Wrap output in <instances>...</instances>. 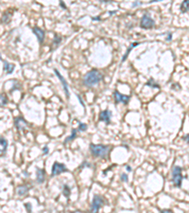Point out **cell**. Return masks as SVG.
<instances>
[{"label":"cell","mask_w":189,"mask_h":213,"mask_svg":"<svg viewBox=\"0 0 189 213\" xmlns=\"http://www.w3.org/2000/svg\"><path fill=\"white\" fill-rule=\"evenodd\" d=\"M102 79H103L102 74L100 73L99 71L93 69L85 74V76L83 78V84L85 86L92 87L94 85L98 84L99 82H101Z\"/></svg>","instance_id":"1"},{"label":"cell","mask_w":189,"mask_h":213,"mask_svg":"<svg viewBox=\"0 0 189 213\" xmlns=\"http://www.w3.org/2000/svg\"><path fill=\"white\" fill-rule=\"evenodd\" d=\"M90 151H91V153H92L93 156L104 158L106 157V155H108L109 151H110V147L105 146V145H102V144H99V145L90 144Z\"/></svg>","instance_id":"2"},{"label":"cell","mask_w":189,"mask_h":213,"mask_svg":"<svg viewBox=\"0 0 189 213\" xmlns=\"http://www.w3.org/2000/svg\"><path fill=\"white\" fill-rule=\"evenodd\" d=\"M182 169L179 166H175L172 169V181L175 187L180 188L182 185Z\"/></svg>","instance_id":"3"},{"label":"cell","mask_w":189,"mask_h":213,"mask_svg":"<svg viewBox=\"0 0 189 213\" xmlns=\"http://www.w3.org/2000/svg\"><path fill=\"white\" fill-rule=\"evenodd\" d=\"M155 25V22L149 14H144L143 17L141 19L140 22V27L143 29H151Z\"/></svg>","instance_id":"4"},{"label":"cell","mask_w":189,"mask_h":213,"mask_svg":"<svg viewBox=\"0 0 189 213\" xmlns=\"http://www.w3.org/2000/svg\"><path fill=\"white\" fill-rule=\"evenodd\" d=\"M103 204H104V200L102 199V197L98 196V195H96V196L93 198V201H92L91 211L97 212L100 209V208L103 206Z\"/></svg>","instance_id":"5"},{"label":"cell","mask_w":189,"mask_h":213,"mask_svg":"<svg viewBox=\"0 0 189 213\" xmlns=\"http://www.w3.org/2000/svg\"><path fill=\"white\" fill-rule=\"evenodd\" d=\"M68 170L66 169L65 165L59 163V162H54V164L52 166V171H51V176H56L61 174V173H64V171H67Z\"/></svg>","instance_id":"6"},{"label":"cell","mask_w":189,"mask_h":213,"mask_svg":"<svg viewBox=\"0 0 189 213\" xmlns=\"http://www.w3.org/2000/svg\"><path fill=\"white\" fill-rule=\"evenodd\" d=\"M54 72H55V74L57 75V77L59 78V80L61 81V84H63V90H64V92H65V95H66V98L67 99H69V97H70V94H69V90H68V85H67V82H66V81L65 80L63 79V77L61 75V73L59 72V71L57 70V69H54Z\"/></svg>","instance_id":"7"},{"label":"cell","mask_w":189,"mask_h":213,"mask_svg":"<svg viewBox=\"0 0 189 213\" xmlns=\"http://www.w3.org/2000/svg\"><path fill=\"white\" fill-rule=\"evenodd\" d=\"M114 100H116V103L122 102V103H125L126 104V103L129 102L130 99H131V97L130 96H125V95L120 94L119 92H117V91H114Z\"/></svg>","instance_id":"8"},{"label":"cell","mask_w":189,"mask_h":213,"mask_svg":"<svg viewBox=\"0 0 189 213\" xmlns=\"http://www.w3.org/2000/svg\"><path fill=\"white\" fill-rule=\"evenodd\" d=\"M111 117H112L111 111L104 110V111L100 112V114H99V120L100 121H104L106 124H110L111 123Z\"/></svg>","instance_id":"9"},{"label":"cell","mask_w":189,"mask_h":213,"mask_svg":"<svg viewBox=\"0 0 189 213\" xmlns=\"http://www.w3.org/2000/svg\"><path fill=\"white\" fill-rule=\"evenodd\" d=\"M14 123H15L16 128L18 130H25L28 123L22 117H17L15 119H14Z\"/></svg>","instance_id":"10"},{"label":"cell","mask_w":189,"mask_h":213,"mask_svg":"<svg viewBox=\"0 0 189 213\" xmlns=\"http://www.w3.org/2000/svg\"><path fill=\"white\" fill-rule=\"evenodd\" d=\"M32 31H33V33L36 35V37H37L38 41H39V43L42 44L44 42V39H45V32H44L43 29H40V28H37V27H35V28H33V29H32Z\"/></svg>","instance_id":"11"},{"label":"cell","mask_w":189,"mask_h":213,"mask_svg":"<svg viewBox=\"0 0 189 213\" xmlns=\"http://www.w3.org/2000/svg\"><path fill=\"white\" fill-rule=\"evenodd\" d=\"M3 64H4V70L6 71L7 74H11L14 70V64H11L10 63H8L7 61H3Z\"/></svg>","instance_id":"12"},{"label":"cell","mask_w":189,"mask_h":213,"mask_svg":"<svg viewBox=\"0 0 189 213\" xmlns=\"http://www.w3.org/2000/svg\"><path fill=\"white\" fill-rule=\"evenodd\" d=\"M138 45H139V43H137V42H136V43H132V44H131V45H130V47L128 48V50H127V52L125 53V55H124L123 57H122V60H121V64L124 63L126 59L128 58V56H129L130 53H131V51L132 50V48H134V47H135V46H137Z\"/></svg>","instance_id":"13"},{"label":"cell","mask_w":189,"mask_h":213,"mask_svg":"<svg viewBox=\"0 0 189 213\" xmlns=\"http://www.w3.org/2000/svg\"><path fill=\"white\" fill-rule=\"evenodd\" d=\"M37 181L40 184H42L45 181V171L44 170L37 169Z\"/></svg>","instance_id":"14"},{"label":"cell","mask_w":189,"mask_h":213,"mask_svg":"<svg viewBox=\"0 0 189 213\" xmlns=\"http://www.w3.org/2000/svg\"><path fill=\"white\" fill-rule=\"evenodd\" d=\"M0 143H1V153H5V152L7 151V148H8V142L7 140L5 139L4 137H1L0 138Z\"/></svg>","instance_id":"15"},{"label":"cell","mask_w":189,"mask_h":213,"mask_svg":"<svg viewBox=\"0 0 189 213\" xmlns=\"http://www.w3.org/2000/svg\"><path fill=\"white\" fill-rule=\"evenodd\" d=\"M28 191V188L26 186H20V187L17 188V194L20 195V196L25 195Z\"/></svg>","instance_id":"16"},{"label":"cell","mask_w":189,"mask_h":213,"mask_svg":"<svg viewBox=\"0 0 189 213\" xmlns=\"http://www.w3.org/2000/svg\"><path fill=\"white\" fill-rule=\"evenodd\" d=\"M181 11L182 13L189 11V0H184L181 5Z\"/></svg>","instance_id":"17"},{"label":"cell","mask_w":189,"mask_h":213,"mask_svg":"<svg viewBox=\"0 0 189 213\" xmlns=\"http://www.w3.org/2000/svg\"><path fill=\"white\" fill-rule=\"evenodd\" d=\"M76 137H77V130L76 129H72V134H71V135H69L68 137L65 138V140H64L63 143H67V142L74 140L76 138Z\"/></svg>","instance_id":"18"},{"label":"cell","mask_w":189,"mask_h":213,"mask_svg":"<svg viewBox=\"0 0 189 213\" xmlns=\"http://www.w3.org/2000/svg\"><path fill=\"white\" fill-rule=\"evenodd\" d=\"M63 194L67 198L70 196V188L67 185L63 186Z\"/></svg>","instance_id":"19"},{"label":"cell","mask_w":189,"mask_h":213,"mask_svg":"<svg viewBox=\"0 0 189 213\" xmlns=\"http://www.w3.org/2000/svg\"><path fill=\"white\" fill-rule=\"evenodd\" d=\"M86 129H87V125L85 123H82V122H79V129H78V131H79V132H84V131H86Z\"/></svg>","instance_id":"20"},{"label":"cell","mask_w":189,"mask_h":213,"mask_svg":"<svg viewBox=\"0 0 189 213\" xmlns=\"http://www.w3.org/2000/svg\"><path fill=\"white\" fill-rule=\"evenodd\" d=\"M146 85H147V86H151V87L159 88V85H158V84H156V82H153V80H152V79H151V80H149V81L146 84Z\"/></svg>","instance_id":"21"},{"label":"cell","mask_w":189,"mask_h":213,"mask_svg":"<svg viewBox=\"0 0 189 213\" xmlns=\"http://www.w3.org/2000/svg\"><path fill=\"white\" fill-rule=\"evenodd\" d=\"M7 103H8L7 98H6V96H4V95H1V106L3 107V106H5Z\"/></svg>","instance_id":"22"},{"label":"cell","mask_w":189,"mask_h":213,"mask_svg":"<svg viewBox=\"0 0 189 213\" xmlns=\"http://www.w3.org/2000/svg\"><path fill=\"white\" fill-rule=\"evenodd\" d=\"M120 179H121V181H122V182H128L129 181V177H128V175H127L126 173L121 174Z\"/></svg>","instance_id":"23"},{"label":"cell","mask_w":189,"mask_h":213,"mask_svg":"<svg viewBox=\"0 0 189 213\" xmlns=\"http://www.w3.org/2000/svg\"><path fill=\"white\" fill-rule=\"evenodd\" d=\"M61 43V38L60 37H59V36H57V35H56V36H55V38H54V42H53V44H54V45L56 46V45H59V44H60Z\"/></svg>","instance_id":"24"},{"label":"cell","mask_w":189,"mask_h":213,"mask_svg":"<svg viewBox=\"0 0 189 213\" xmlns=\"http://www.w3.org/2000/svg\"><path fill=\"white\" fill-rule=\"evenodd\" d=\"M25 205V208H26V209L28 210V212H31V209H32V206H31V205L29 203H25L24 204Z\"/></svg>","instance_id":"25"},{"label":"cell","mask_w":189,"mask_h":213,"mask_svg":"<svg viewBox=\"0 0 189 213\" xmlns=\"http://www.w3.org/2000/svg\"><path fill=\"white\" fill-rule=\"evenodd\" d=\"M43 152H44V155H47V153H48V148H47V146H45L43 148Z\"/></svg>","instance_id":"26"},{"label":"cell","mask_w":189,"mask_h":213,"mask_svg":"<svg viewBox=\"0 0 189 213\" xmlns=\"http://www.w3.org/2000/svg\"><path fill=\"white\" fill-rule=\"evenodd\" d=\"M167 41H171L172 40V34L171 33H167V39H165Z\"/></svg>","instance_id":"27"},{"label":"cell","mask_w":189,"mask_h":213,"mask_svg":"<svg viewBox=\"0 0 189 213\" xmlns=\"http://www.w3.org/2000/svg\"><path fill=\"white\" fill-rule=\"evenodd\" d=\"M77 97H78V99H79V102H81V105H82V106H83V108H84V107H85V106H84V103H83V102H82V100H81V97H79V95H77Z\"/></svg>","instance_id":"28"},{"label":"cell","mask_w":189,"mask_h":213,"mask_svg":"<svg viewBox=\"0 0 189 213\" xmlns=\"http://www.w3.org/2000/svg\"><path fill=\"white\" fill-rule=\"evenodd\" d=\"M142 4V3L141 2H139V1H136V2H134L133 3V4H132V7H136V6H138V5H141Z\"/></svg>","instance_id":"29"},{"label":"cell","mask_w":189,"mask_h":213,"mask_svg":"<svg viewBox=\"0 0 189 213\" xmlns=\"http://www.w3.org/2000/svg\"><path fill=\"white\" fill-rule=\"evenodd\" d=\"M184 139L187 142V143L189 144V134L188 135H184Z\"/></svg>","instance_id":"30"},{"label":"cell","mask_w":189,"mask_h":213,"mask_svg":"<svg viewBox=\"0 0 189 213\" xmlns=\"http://www.w3.org/2000/svg\"><path fill=\"white\" fill-rule=\"evenodd\" d=\"M60 4H61V7H63V9H64V10H65V9H66L65 4H63V1H61V2H60Z\"/></svg>","instance_id":"31"},{"label":"cell","mask_w":189,"mask_h":213,"mask_svg":"<svg viewBox=\"0 0 189 213\" xmlns=\"http://www.w3.org/2000/svg\"><path fill=\"white\" fill-rule=\"evenodd\" d=\"M161 212H165V213H167V212H172L170 210V209H164V210H161Z\"/></svg>","instance_id":"32"},{"label":"cell","mask_w":189,"mask_h":213,"mask_svg":"<svg viewBox=\"0 0 189 213\" xmlns=\"http://www.w3.org/2000/svg\"><path fill=\"white\" fill-rule=\"evenodd\" d=\"M127 171H132V168L130 166H127Z\"/></svg>","instance_id":"33"},{"label":"cell","mask_w":189,"mask_h":213,"mask_svg":"<svg viewBox=\"0 0 189 213\" xmlns=\"http://www.w3.org/2000/svg\"><path fill=\"white\" fill-rule=\"evenodd\" d=\"M159 1H162V0H151V1H149V3H153V2H159Z\"/></svg>","instance_id":"34"},{"label":"cell","mask_w":189,"mask_h":213,"mask_svg":"<svg viewBox=\"0 0 189 213\" xmlns=\"http://www.w3.org/2000/svg\"><path fill=\"white\" fill-rule=\"evenodd\" d=\"M116 13V11H110V13H109V14H113V13Z\"/></svg>","instance_id":"35"},{"label":"cell","mask_w":189,"mask_h":213,"mask_svg":"<svg viewBox=\"0 0 189 213\" xmlns=\"http://www.w3.org/2000/svg\"><path fill=\"white\" fill-rule=\"evenodd\" d=\"M24 173H25V176H28V173H26V171H24Z\"/></svg>","instance_id":"36"},{"label":"cell","mask_w":189,"mask_h":213,"mask_svg":"<svg viewBox=\"0 0 189 213\" xmlns=\"http://www.w3.org/2000/svg\"><path fill=\"white\" fill-rule=\"evenodd\" d=\"M92 20H99V17H96V18H92Z\"/></svg>","instance_id":"37"}]
</instances>
